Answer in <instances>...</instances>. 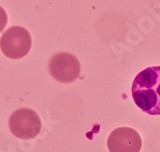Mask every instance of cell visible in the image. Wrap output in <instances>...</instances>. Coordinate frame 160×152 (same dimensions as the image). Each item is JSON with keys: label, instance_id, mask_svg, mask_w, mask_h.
Segmentation results:
<instances>
[{"label": "cell", "instance_id": "6da1fadb", "mask_svg": "<svg viewBox=\"0 0 160 152\" xmlns=\"http://www.w3.org/2000/svg\"><path fill=\"white\" fill-rule=\"evenodd\" d=\"M131 95L136 105L149 115H160V66L144 68L134 77Z\"/></svg>", "mask_w": 160, "mask_h": 152}, {"label": "cell", "instance_id": "7a4b0ae2", "mask_svg": "<svg viewBox=\"0 0 160 152\" xmlns=\"http://www.w3.org/2000/svg\"><path fill=\"white\" fill-rule=\"evenodd\" d=\"M32 36L22 26H12L7 29L0 39V49L10 59L24 58L32 49Z\"/></svg>", "mask_w": 160, "mask_h": 152}, {"label": "cell", "instance_id": "3957f363", "mask_svg": "<svg viewBox=\"0 0 160 152\" xmlns=\"http://www.w3.org/2000/svg\"><path fill=\"white\" fill-rule=\"evenodd\" d=\"M9 129L11 133L18 139L32 140L39 134L42 130V121L34 110L22 107L10 115Z\"/></svg>", "mask_w": 160, "mask_h": 152}, {"label": "cell", "instance_id": "277c9868", "mask_svg": "<svg viewBox=\"0 0 160 152\" xmlns=\"http://www.w3.org/2000/svg\"><path fill=\"white\" fill-rule=\"evenodd\" d=\"M48 71L52 77L61 83H72L78 80L81 73L78 59L66 51L55 54L48 61Z\"/></svg>", "mask_w": 160, "mask_h": 152}, {"label": "cell", "instance_id": "5b68a950", "mask_svg": "<svg viewBox=\"0 0 160 152\" xmlns=\"http://www.w3.org/2000/svg\"><path fill=\"white\" fill-rule=\"evenodd\" d=\"M107 144L109 152H140L142 139L137 130L121 126L110 133Z\"/></svg>", "mask_w": 160, "mask_h": 152}, {"label": "cell", "instance_id": "8992f818", "mask_svg": "<svg viewBox=\"0 0 160 152\" xmlns=\"http://www.w3.org/2000/svg\"><path fill=\"white\" fill-rule=\"evenodd\" d=\"M7 22H8L7 12H6L5 9L0 6V32H2L3 30H5L6 26H7Z\"/></svg>", "mask_w": 160, "mask_h": 152}]
</instances>
